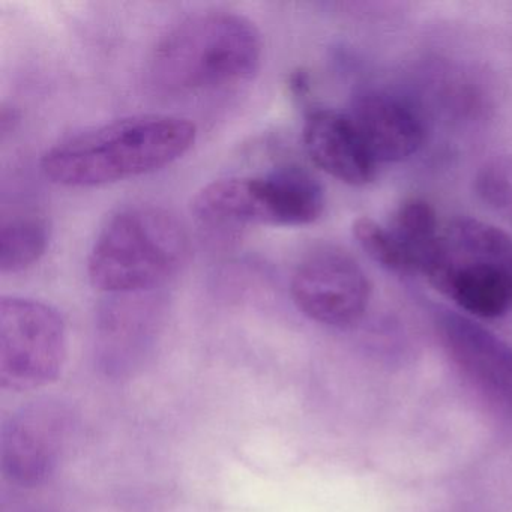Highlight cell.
Instances as JSON below:
<instances>
[{
  "label": "cell",
  "instance_id": "cell-12",
  "mask_svg": "<svg viewBox=\"0 0 512 512\" xmlns=\"http://www.w3.org/2000/svg\"><path fill=\"white\" fill-rule=\"evenodd\" d=\"M386 227L403 251L410 272L428 277L445 253L443 233L433 206L421 199L406 200Z\"/></svg>",
  "mask_w": 512,
  "mask_h": 512
},
{
  "label": "cell",
  "instance_id": "cell-14",
  "mask_svg": "<svg viewBox=\"0 0 512 512\" xmlns=\"http://www.w3.org/2000/svg\"><path fill=\"white\" fill-rule=\"evenodd\" d=\"M353 235L358 241L359 247L374 260L389 271L409 274L403 251L392 238L388 227L374 221L373 218L362 217L353 223Z\"/></svg>",
  "mask_w": 512,
  "mask_h": 512
},
{
  "label": "cell",
  "instance_id": "cell-8",
  "mask_svg": "<svg viewBox=\"0 0 512 512\" xmlns=\"http://www.w3.org/2000/svg\"><path fill=\"white\" fill-rule=\"evenodd\" d=\"M302 140L314 166L332 178L353 187L373 181L377 163L350 115L316 110L305 121Z\"/></svg>",
  "mask_w": 512,
  "mask_h": 512
},
{
  "label": "cell",
  "instance_id": "cell-6",
  "mask_svg": "<svg viewBox=\"0 0 512 512\" xmlns=\"http://www.w3.org/2000/svg\"><path fill=\"white\" fill-rule=\"evenodd\" d=\"M290 293L299 311L314 322L344 328L364 316L371 284L352 257L334 248H319L296 266Z\"/></svg>",
  "mask_w": 512,
  "mask_h": 512
},
{
  "label": "cell",
  "instance_id": "cell-9",
  "mask_svg": "<svg viewBox=\"0 0 512 512\" xmlns=\"http://www.w3.org/2000/svg\"><path fill=\"white\" fill-rule=\"evenodd\" d=\"M350 118L376 163H398L419 151L424 125L400 98L370 91L356 97Z\"/></svg>",
  "mask_w": 512,
  "mask_h": 512
},
{
  "label": "cell",
  "instance_id": "cell-7",
  "mask_svg": "<svg viewBox=\"0 0 512 512\" xmlns=\"http://www.w3.org/2000/svg\"><path fill=\"white\" fill-rule=\"evenodd\" d=\"M440 338L463 376L497 406L512 407V347L470 317L442 311Z\"/></svg>",
  "mask_w": 512,
  "mask_h": 512
},
{
  "label": "cell",
  "instance_id": "cell-10",
  "mask_svg": "<svg viewBox=\"0 0 512 512\" xmlns=\"http://www.w3.org/2000/svg\"><path fill=\"white\" fill-rule=\"evenodd\" d=\"M445 245V244H443ZM428 281L461 310L478 319H497L512 307V272L494 263L457 259L445 248Z\"/></svg>",
  "mask_w": 512,
  "mask_h": 512
},
{
  "label": "cell",
  "instance_id": "cell-5",
  "mask_svg": "<svg viewBox=\"0 0 512 512\" xmlns=\"http://www.w3.org/2000/svg\"><path fill=\"white\" fill-rule=\"evenodd\" d=\"M67 356L61 314L35 299H0V385L28 391L55 382Z\"/></svg>",
  "mask_w": 512,
  "mask_h": 512
},
{
  "label": "cell",
  "instance_id": "cell-13",
  "mask_svg": "<svg viewBox=\"0 0 512 512\" xmlns=\"http://www.w3.org/2000/svg\"><path fill=\"white\" fill-rule=\"evenodd\" d=\"M50 230L38 215H17L0 229V271L19 274L40 262L49 248Z\"/></svg>",
  "mask_w": 512,
  "mask_h": 512
},
{
  "label": "cell",
  "instance_id": "cell-2",
  "mask_svg": "<svg viewBox=\"0 0 512 512\" xmlns=\"http://www.w3.org/2000/svg\"><path fill=\"white\" fill-rule=\"evenodd\" d=\"M262 56V34L248 17L208 11L188 17L161 38L151 74L166 91H218L250 82Z\"/></svg>",
  "mask_w": 512,
  "mask_h": 512
},
{
  "label": "cell",
  "instance_id": "cell-1",
  "mask_svg": "<svg viewBox=\"0 0 512 512\" xmlns=\"http://www.w3.org/2000/svg\"><path fill=\"white\" fill-rule=\"evenodd\" d=\"M197 139L190 119L137 115L89 128L47 149L41 169L53 184L94 188L157 172L184 157Z\"/></svg>",
  "mask_w": 512,
  "mask_h": 512
},
{
  "label": "cell",
  "instance_id": "cell-4",
  "mask_svg": "<svg viewBox=\"0 0 512 512\" xmlns=\"http://www.w3.org/2000/svg\"><path fill=\"white\" fill-rule=\"evenodd\" d=\"M323 209L322 185L310 173L293 167L209 182L191 202L194 217L211 227L308 226L322 217Z\"/></svg>",
  "mask_w": 512,
  "mask_h": 512
},
{
  "label": "cell",
  "instance_id": "cell-3",
  "mask_svg": "<svg viewBox=\"0 0 512 512\" xmlns=\"http://www.w3.org/2000/svg\"><path fill=\"white\" fill-rule=\"evenodd\" d=\"M190 238L182 221L160 206L137 205L112 215L98 233L88 277L104 293L152 290L187 262Z\"/></svg>",
  "mask_w": 512,
  "mask_h": 512
},
{
  "label": "cell",
  "instance_id": "cell-11",
  "mask_svg": "<svg viewBox=\"0 0 512 512\" xmlns=\"http://www.w3.org/2000/svg\"><path fill=\"white\" fill-rule=\"evenodd\" d=\"M64 436V413L53 404L23 410L2 440L4 469L22 484H37L52 470Z\"/></svg>",
  "mask_w": 512,
  "mask_h": 512
}]
</instances>
